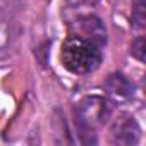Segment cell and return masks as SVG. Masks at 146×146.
<instances>
[{
  "label": "cell",
  "instance_id": "cell-2",
  "mask_svg": "<svg viewBox=\"0 0 146 146\" xmlns=\"http://www.w3.org/2000/svg\"><path fill=\"white\" fill-rule=\"evenodd\" d=\"M110 117V103L103 96H86L76 107V125L84 143H95L91 136L96 134Z\"/></svg>",
  "mask_w": 146,
  "mask_h": 146
},
{
  "label": "cell",
  "instance_id": "cell-4",
  "mask_svg": "<svg viewBox=\"0 0 146 146\" xmlns=\"http://www.w3.org/2000/svg\"><path fill=\"white\" fill-rule=\"evenodd\" d=\"M78 26V33L79 36H84L91 41H95L96 45H100L103 48V45L107 43V31L102 24V21L95 16H81L76 21Z\"/></svg>",
  "mask_w": 146,
  "mask_h": 146
},
{
  "label": "cell",
  "instance_id": "cell-3",
  "mask_svg": "<svg viewBox=\"0 0 146 146\" xmlns=\"http://www.w3.org/2000/svg\"><path fill=\"white\" fill-rule=\"evenodd\" d=\"M139 137H141V129H139V125L132 115L122 113L112 122L110 139L113 144H122V146L137 144Z\"/></svg>",
  "mask_w": 146,
  "mask_h": 146
},
{
  "label": "cell",
  "instance_id": "cell-5",
  "mask_svg": "<svg viewBox=\"0 0 146 146\" xmlns=\"http://www.w3.org/2000/svg\"><path fill=\"white\" fill-rule=\"evenodd\" d=\"M105 91L107 95L115 102H125L132 98L134 95V84L120 72H113L105 81Z\"/></svg>",
  "mask_w": 146,
  "mask_h": 146
},
{
  "label": "cell",
  "instance_id": "cell-1",
  "mask_svg": "<svg viewBox=\"0 0 146 146\" xmlns=\"http://www.w3.org/2000/svg\"><path fill=\"white\" fill-rule=\"evenodd\" d=\"M102 58V46L84 36L69 35L62 43L60 60L72 74H90L100 67Z\"/></svg>",
  "mask_w": 146,
  "mask_h": 146
},
{
  "label": "cell",
  "instance_id": "cell-8",
  "mask_svg": "<svg viewBox=\"0 0 146 146\" xmlns=\"http://www.w3.org/2000/svg\"><path fill=\"white\" fill-rule=\"evenodd\" d=\"M70 2H74V4H96L98 0H70Z\"/></svg>",
  "mask_w": 146,
  "mask_h": 146
},
{
  "label": "cell",
  "instance_id": "cell-6",
  "mask_svg": "<svg viewBox=\"0 0 146 146\" xmlns=\"http://www.w3.org/2000/svg\"><path fill=\"white\" fill-rule=\"evenodd\" d=\"M131 55L136 60L144 62V58H146V40H144V36H137L132 41V45H131Z\"/></svg>",
  "mask_w": 146,
  "mask_h": 146
},
{
  "label": "cell",
  "instance_id": "cell-9",
  "mask_svg": "<svg viewBox=\"0 0 146 146\" xmlns=\"http://www.w3.org/2000/svg\"><path fill=\"white\" fill-rule=\"evenodd\" d=\"M136 4H144V0H136Z\"/></svg>",
  "mask_w": 146,
  "mask_h": 146
},
{
  "label": "cell",
  "instance_id": "cell-7",
  "mask_svg": "<svg viewBox=\"0 0 146 146\" xmlns=\"http://www.w3.org/2000/svg\"><path fill=\"white\" fill-rule=\"evenodd\" d=\"M146 23V12H144V4H136L134 12H132V26L136 29H143Z\"/></svg>",
  "mask_w": 146,
  "mask_h": 146
}]
</instances>
